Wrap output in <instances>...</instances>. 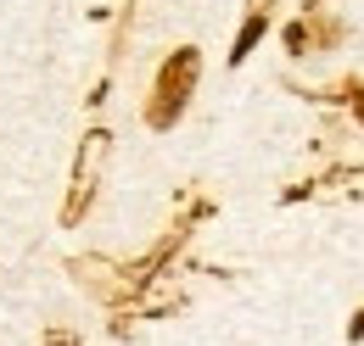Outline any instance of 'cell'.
<instances>
[{
	"label": "cell",
	"instance_id": "obj_1",
	"mask_svg": "<svg viewBox=\"0 0 364 346\" xmlns=\"http://www.w3.org/2000/svg\"><path fill=\"white\" fill-rule=\"evenodd\" d=\"M191 84H196V50H180V56L157 73V95H151L146 118H151L157 129H168V123L185 112V101H191Z\"/></svg>",
	"mask_w": 364,
	"mask_h": 346
},
{
	"label": "cell",
	"instance_id": "obj_2",
	"mask_svg": "<svg viewBox=\"0 0 364 346\" xmlns=\"http://www.w3.org/2000/svg\"><path fill=\"white\" fill-rule=\"evenodd\" d=\"M264 28H269V11H264V0H258V6H252V17H247V23H241V34H235V50H230V56H235V62H241V56H247V50H252V45L264 40Z\"/></svg>",
	"mask_w": 364,
	"mask_h": 346
},
{
	"label": "cell",
	"instance_id": "obj_3",
	"mask_svg": "<svg viewBox=\"0 0 364 346\" xmlns=\"http://www.w3.org/2000/svg\"><path fill=\"white\" fill-rule=\"evenodd\" d=\"M359 118H364V101H359Z\"/></svg>",
	"mask_w": 364,
	"mask_h": 346
}]
</instances>
